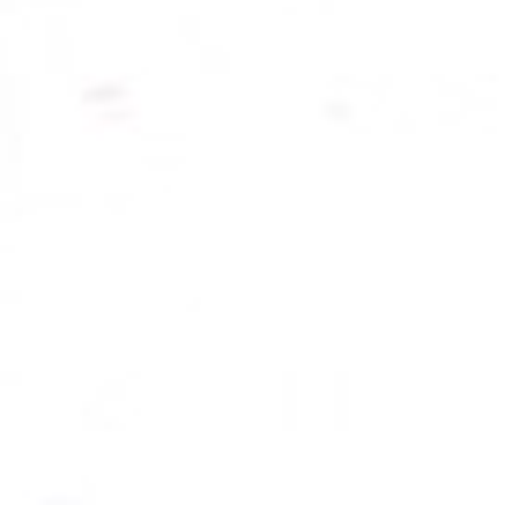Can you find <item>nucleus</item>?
Wrapping results in <instances>:
<instances>
[]
</instances>
